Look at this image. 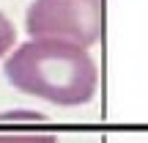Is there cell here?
Masks as SVG:
<instances>
[{
  "label": "cell",
  "mask_w": 148,
  "mask_h": 143,
  "mask_svg": "<svg viewBox=\"0 0 148 143\" xmlns=\"http://www.w3.org/2000/svg\"><path fill=\"white\" fill-rule=\"evenodd\" d=\"M3 74L16 91L60 107L88 105L99 88V66L79 44L30 39L5 55Z\"/></svg>",
  "instance_id": "obj_1"
},
{
  "label": "cell",
  "mask_w": 148,
  "mask_h": 143,
  "mask_svg": "<svg viewBox=\"0 0 148 143\" xmlns=\"http://www.w3.org/2000/svg\"><path fill=\"white\" fill-rule=\"evenodd\" d=\"M104 0H33L25 14V30L30 39H58L88 50L104 39Z\"/></svg>",
  "instance_id": "obj_2"
},
{
  "label": "cell",
  "mask_w": 148,
  "mask_h": 143,
  "mask_svg": "<svg viewBox=\"0 0 148 143\" xmlns=\"http://www.w3.org/2000/svg\"><path fill=\"white\" fill-rule=\"evenodd\" d=\"M0 143H58L49 132H0Z\"/></svg>",
  "instance_id": "obj_3"
},
{
  "label": "cell",
  "mask_w": 148,
  "mask_h": 143,
  "mask_svg": "<svg viewBox=\"0 0 148 143\" xmlns=\"http://www.w3.org/2000/svg\"><path fill=\"white\" fill-rule=\"evenodd\" d=\"M14 41H16V28H14V22L0 11V58H5V55L14 50Z\"/></svg>",
  "instance_id": "obj_4"
}]
</instances>
